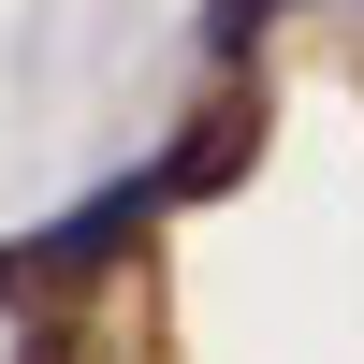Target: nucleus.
Masks as SVG:
<instances>
[{
  "label": "nucleus",
  "instance_id": "f257e3e1",
  "mask_svg": "<svg viewBox=\"0 0 364 364\" xmlns=\"http://www.w3.org/2000/svg\"><path fill=\"white\" fill-rule=\"evenodd\" d=\"M161 204H175V175H117V190H102V204H73V219H58L44 248H15V262H0V291H29V277H87V262H117V248H132L146 219H161Z\"/></svg>",
  "mask_w": 364,
  "mask_h": 364
},
{
  "label": "nucleus",
  "instance_id": "f03ea898",
  "mask_svg": "<svg viewBox=\"0 0 364 364\" xmlns=\"http://www.w3.org/2000/svg\"><path fill=\"white\" fill-rule=\"evenodd\" d=\"M248 132H262V102H204V132H190V146H175V161H161V175H175V190H219V175H233V161H248Z\"/></svg>",
  "mask_w": 364,
  "mask_h": 364
},
{
  "label": "nucleus",
  "instance_id": "7ed1b4c3",
  "mask_svg": "<svg viewBox=\"0 0 364 364\" xmlns=\"http://www.w3.org/2000/svg\"><path fill=\"white\" fill-rule=\"evenodd\" d=\"M262 15H291V0H204V58H248Z\"/></svg>",
  "mask_w": 364,
  "mask_h": 364
}]
</instances>
